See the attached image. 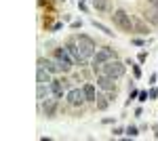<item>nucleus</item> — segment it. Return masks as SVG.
<instances>
[{
	"mask_svg": "<svg viewBox=\"0 0 158 141\" xmlns=\"http://www.w3.org/2000/svg\"><path fill=\"white\" fill-rule=\"evenodd\" d=\"M135 97H139V91H135V89H133L131 95H129V99H135Z\"/></svg>",
	"mask_w": 158,
	"mask_h": 141,
	"instance_id": "obj_28",
	"label": "nucleus"
},
{
	"mask_svg": "<svg viewBox=\"0 0 158 141\" xmlns=\"http://www.w3.org/2000/svg\"><path fill=\"white\" fill-rule=\"evenodd\" d=\"M112 122H114V118H103L101 120V124H112Z\"/></svg>",
	"mask_w": 158,
	"mask_h": 141,
	"instance_id": "obj_29",
	"label": "nucleus"
},
{
	"mask_svg": "<svg viewBox=\"0 0 158 141\" xmlns=\"http://www.w3.org/2000/svg\"><path fill=\"white\" fill-rule=\"evenodd\" d=\"M133 32H137V34H141V36H148L150 34V27H146L141 21H133Z\"/></svg>",
	"mask_w": 158,
	"mask_h": 141,
	"instance_id": "obj_16",
	"label": "nucleus"
},
{
	"mask_svg": "<svg viewBox=\"0 0 158 141\" xmlns=\"http://www.w3.org/2000/svg\"><path fill=\"white\" fill-rule=\"evenodd\" d=\"M51 95H55V97H63V89H65V84H63V80H51Z\"/></svg>",
	"mask_w": 158,
	"mask_h": 141,
	"instance_id": "obj_10",
	"label": "nucleus"
},
{
	"mask_svg": "<svg viewBox=\"0 0 158 141\" xmlns=\"http://www.w3.org/2000/svg\"><path fill=\"white\" fill-rule=\"evenodd\" d=\"M76 42H78V48H80V53H82L85 59L95 57V48L97 47H95V40H93V38L80 34V36H76Z\"/></svg>",
	"mask_w": 158,
	"mask_h": 141,
	"instance_id": "obj_4",
	"label": "nucleus"
},
{
	"mask_svg": "<svg viewBox=\"0 0 158 141\" xmlns=\"http://www.w3.org/2000/svg\"><path fill=\"white\" fill-rule=\"evenodd\" d=\"M70 27H72V30H78V27H82V21H72Z\"/></svg>",
	"mask_w": 158,
	"mask_h": 141,
	"instance_id": "obj_26",
	"label": "nucleus"
},
{
	"mask_svg": "<svg viewBox=\"0 0 158 141\" xmlns=\"http://www.w3.org/2000/svg\"><path fill=\"white\" fill-rule=\"evenodd\" d=\"M91 2H93V0H91Z\"/></svg>",
	"mask_w": 158,
	"mask_h": 141,
	"instance_id": "obj_32",
	"label": "nucleus"
},
{
	"mask_svg": "<svg viewBox=\"0 0 158 141\" xmlns=\"http://www.w3.org/2000/svg\"><path fill=\"white\" fill-rule=\"evenodd\" d=\"M131 42H133L135 47H146V44H148L146 40H141V38H133V40H131Z\"/></svg>",
	"mask_w": 158,
	"mask_h": 141,
	"instance_id": "obj_21",
	"label": "nucleus"
},
{
	"mask_svg": "<svg viewBox=\"0 0 158 141\" xmlns=\"http://www.w3.org/2000/svg\"><path fill=\"white\" fill-rule=\"evenodd\" d=\"M82 91H85V97H86V101H93V103H95V99H97V93H95V84L86 82L85 86H82Z\"/></svg>",
	"mask_w": 158,
	"mask_h": 141,
	"instance_id": "obj_12",
	"label": "nucleus"
},
{
	"mask_svg": "<svg viewBox=\"0 0 158 141\" xmlns=\"http://www.w3.org/2000/svg\"><path fill=\"white\" fill-rule=\"evenodd\" d=\"M53 57L57 59V63H59V70L61 72H70L74 65V59L72 55H70V51H68V47H59L55 48V55Z\"/></svg>",
	"mask_w": 158,
	"mask_h": 141,
	"instance_id": "obj_3",
	"label": "nucleus"
},
{
	"mask_svg": "<svg viewBox=\"0 0 158 141\" xmlns=\"http://www.w3.org/2000/svg\"><path fill=\"white\" fill-rule=\"evenodd\" d=\"M156 76H158V72H156Z\"/></svg>",
	"mask_w": 158,
	"mask_h": 141,
	"instance_id": "obj_31",
	"label": "nucleus"
},
{
	"mask_svg": "<svg viewBox=\"0 0 158 141\" xmlns=\"http://www.w3.org/2000/svg\"><path fill=\"white\" fill-rule=\"evenodd\" d=\"M61 27H63V21H59V23H55L53 27H51V32H59Z\"/></svg>",
	"mask_w": 158,
	"mask_h": 141,
	"instance_id": "obj_25",
	"label": "nucleus"
},
{
	"mask_svg": "<svg viewBox=\"0 0 158 141\" xmlns=\"http://www.w3.org/2000/svg\"><path fill=\"white\" fill-rule=\"evenodd\" d=\"M146 59H148V53H146V51H141V53L137 55V61H139V63H146Z\"/></svg>",
	"mask_w": 158,
	"mask_h": 141,
	"instance_id": "obj_22",
	"label": "nucleus"
},
{
	"mask_svg": "<svg viewBox=\"0 0 158 141\" xmlns=\"http://www.w3.org/2000/svg\"><path fill=\"white\" fill-rule=\"evenodd\" d=\"M57 101H59V97L51 95L49 99H44V101L40 103V110H42V114H44L47 118H53V114H55V107H57Z\"/></svg>",
	"mask_w": 158,
	"mask_h": 141,
	"instance_id": "obj_9",
	"label": "nucleus"
},
{
	"mask_svg": "<svg viewBox=\"0 0 158 141\" xmlns=\"http://www.w3.org/2000/svg\"><path fill=\"white\" fill-rule=\"evenodd\" d=\"M114 80H116V78H112V76H108V74H101V72L97 74V86L101 89V91H106V93H110V91H116V84H114Z\"/></svg>",
	"mask_w": 158,
	"mask_h": 141,
	"instance_id": "obj_8",
	"label": "nucleus"
},
{
	"mask_svg": "<svg viewBox=\"0 0 158 141\" xmlns=\"http://www.w3.org/2000/svg\"><path fill=\"white\" fill-rule=\"evenodd\" d=\"M127 65H131V68H133V76H135V80H139V78H141V68H139L137 63H133L131 59L127 61Z\"/></svg>",
	"mask_w": 158,
	"mask_h": 141,
	"instance_id": "obj_18",
	"label": "nucleus"
},
{
	"mask_svg": "<svg viewBox=\"0 0 158 141\" xmlns=\"http://www.w3.org/2000/svg\"><path fill=\"white\" fill-rule=\"evenodd\" d=\"M148 6L150 9H158V0H148Z\"/></svg>",
	"mask_w": 158,
	"mask_h": 141,
	"instance_id": "obj_27",
	"label": "nucleus"
},
{
	"mask_svg": "<svg viewBox=\"0 0 158 141\" xmlns=\"http://www.w3.org/2000/svg\"><path fill=\"white\" fill-rule=\"evenodd\" d=\"M91 25H93V27H97L99 32H103V34H106V36H114V32H112L110 27H106V25H103V23H99L97 19H93V21H91Z\"/></svg>",
	"mask_w": 158,
	"mask_h": 141,
	"instance_id": "obj_17",
	"label": "nucleus"
},
{
	"mask_svg": "<svg viewBox=\"0 0 158 141\" xmlns=\"http://www.w3.org/2000/svg\"><path fill=\"white\" fill-rule=\"evenodd\" d=\"M122 133H127V131H124V129H120V126H116V129L112 131V137H120Z\"/></svg>",
	"mask_w": 158,
	"mask_h": 141,
	"instance_id": "obj_23",
	"label": "nucleus"
},
{
	"mask_svg": "<svg viewBox=\"0 0 158 141\" xmlns=\"http://www.w3.org/2000/svg\"><path fill=\"white\" fill-rule=\"evenodd\" d=\"M112 19H114V25L122 30V32H133V19H131V15L127 11H122V9H116L114 15H112Z\"/></svg>",
	"mask_w": 158,
	"mask_h": 141,
	"instance_id": "obj_2",
	"label": "nucleus"
},
{
	"mask_svg": "<svg viewBox=\"0 0 158 141\" xmlns=\"http://www.w3.org/2000/svg\"><path fill=\"white\" fill-rule=\"evenodd\" d=\"M137 135H139V129L137 126H129L127 129V137H137Z\"/></svg>",
	"mask_w": 158,
	"mask_h": 141,
	"instance_id": "obj_20",
	"label": "nucleus"
},
{
	"mask_svg": "<svg viewBox=\"0 0 158 141\" xmlns=\"http://www.w3.org/2000/svg\"><path fill=\"white\" fill-rule=\"evenodd\" d=\"M143 19H146V21H150L152 25H158V9H150V6H148Z\"/></svg>",
	"mask_w": 158,
	"mask_h": 141,
	"instance_id": "obj_13",
	"label": "nucleus"
},
{
	"mask_svg": "<svg viewBox=\"0 0 158 141\" xmlns=\"http://www.w3.org/2000/svg\"><path fill=\"white\" fill-rule=\"evenodd\" d=\"M101 74H108L112 78H122V76H124V63L118 61V59L106 61V63L101 65Z\"/></svg>",
	"mask_w": 158,
	"mask_h": 141,
	"instance_id": "obj_5",
	"label": "nucleus"
},
{
	"mask_svg": "<svg viewBox=\"0 0 158 141\" xmlns=\"http://www.w3.org/2000/svg\"><path fill=\"white\" fill-rule=\"evenodd\" d=\"M95 103H97V110H108V106H110V97H108V95H97Z\"/></svg>",
	"mask_w": 158,
	"mask_h": 141,
	"instance_id": "obj_14",
	"label": "nucleus"
},
{
	"mask_svg": "<svg viewBox=\"0 0 158 141\" xmlns=\"http://www.w3.org/2000/svg\"><path fill=\"white\" fill-rule=\"evenodd\" d=\"M148 99H150V93H148V91H139L137 101H139V103H143V101H148Z\"/></svg>",
	"mask_w": 158,
	"mask_h": 141,
	"instance_id": "obj_19",
	"label": "nucleus"
},
{
	"mask_svg": "<svg viewBox=\"0 0 158 141\" xmlns=\"http://www.w3.org/2000/svg\"><path fill=\"white\" fill-rule=\"evenodd\" d=\"M112 59H118L116 57V51L112 47L97 48V53H95V57H93V70H95V74H97V70H101V65H103L106 61H112Z\"/></svg>",
	"mask_w": 158,
	"mask_h": 141,
	"instance_id": "obj_1",
	"label": "nucleus"
},
{
	"mask_svg": "<svg viewBox=\"0 0 158 141\" xmlns=\"http://www.w3.org/2000/svg\"><path fill=\"white\" fill-rule=\"evenodd\" d=\"M148 93H150V99H158V89H156V86H152Z\"/></svg>",
	"mask_w": 158,
	"mask_h": 141,
	"instance_id": "obj_24",
	"label": "nucleus"
},
{
	"mask_svg": "<svg viewBox=\"0 0 158 141\" xmlns=\"http://www.w3.org/2000/svg\"><path fill=\"white\" fill-rule=\"evenodd\" d=\"M156 80H158V76H156V74H152V76H150V84H154Z\"/></svg>",
	"mask_w": 158,
	"mask_h": 141,
	"instance_id": "obj_30",
	"label": "nucleus"
},
{
	"mask_svg": "<svg viewBox=\"0 0 158 141\" xmlns=\"http://www.w3.org/2000/svg\"><path fill=\"white\" fill-rule=\"evenodd\" d=\"M68 47V51H70V55H72V59H74V65H86V59L82 57V53H80V48H78V42L76 40H72V42H68L65 44Z\"/></svg>",
	"mask_w": 158,
	"mask_h": 141,
	"instance_id": "obj_7",
	"label": "nucleus"
},
{
	"mask_svg": "<svg viewBox=\"0 0 158 141\" xmlns=\"http://www.w3.org/2000/svg\"><path fill=\"white\" fill-rule=\"evenodd\" d=\"M93 9L99 11V13H106L110 9V2L108 0H93Z\"/></svg>",
	"mask_w": 158,
	"mask_h": 141,
	"instance_id": "obj_15",
	"label": "nucleus"
},
{
	"mask_svg": "<svg viewBox=\"0 0 158 141\" xmlns=\"http://www.w3.org/2000/svg\"><path fill=\"white\" fill-rule=\"evenodd\" d=\"M65 101H68L70 106H82L86 101L85 91H82V89H70L68 95H65Z\"/></svg>",
	"mask_w": 158,
	"mask_h": 141,
	"instance_id": "obj_6",
	"label": "nucleus"
},
{
	"mask_svg": "<svg viewBox=\"0 0 158 141\" xmlns=\"http://www.w3.org/2000/svg\"><path fill=\"white\" fill-rule=\"evenodd\" d=\"M36 80H38V84H51V74L44 70V68H40V65H38Z\"/></svg>",
	"mask_w": 158,
	"mask_h": 141,
	"instance_id": "obj_11",
	"label": "nucleus"
}]
</instances>
